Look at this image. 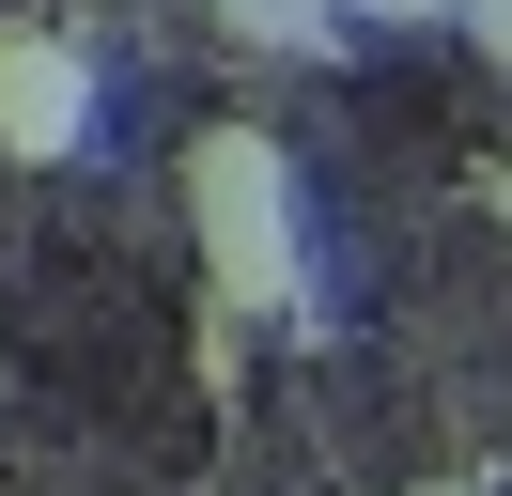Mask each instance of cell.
I'll list each match as a JSON object with an SVG mask.
<instances>
[{"label": "cell", "instance_id": "cell-5", "mask_svg": "<svg viewBox=\"0 0 512 496\" xmlns=\"http://www.w3.org/2000/svg\"><path fill=\"white\" fill-rule=\"evenodd\" d=\"M342 16H373V31H450V0H342Z\"/></svg>", "mask_w": 512, "mask_h": 496}, {"label": "cell", "instance_id": "cell-6", "mask_svg": "<svg viewBox=\"0 0 512 496\" xmlns=\"http://www.w3.org/2000/svg\"><path fill=\"white\" fill-rule=\"evenodd\" d=\"M481 217H497V248H512V155H497V171H481Z\"/></svg>", "mask_w": 512, "mask_h": 496}, {"label": "cell", "instance_id": "cell-2", "mask_svg": "<svg viewBox=\"0 0 512 496\" xmlns=\"http://www.w3.org/2000/svg\"><path fill=\"white\" fill-rule=\"evenodd\" d=\"M94 124H109V62L63 16H0V155L63 171V155H94Z\"/></svg>", "mask_w": 512, "mask_h": 496}, {"label": "cell", "instance_id": "cell-4", "mask_svg": "<svg viewBox=\"0 0 512 496\" xmlns=\"http://www.w3.org/2000/svg\"><path fill=\"white\" fill-rule=\"evenodd\" d=\"M450 31H466V47H481V62L512 78V0H450Z\"/></svg>", "mask_w": 512, "mask_h": 496}, {"label": "cell", "instance_id": "cell-1", "mask_svg": "<svg viewBox=\"0 0 512 496\" xmlns=\"http://www.w3.org/2000/svg\"><path fill=\"white\" fill-rule=\"evenodd\" d=\"M187 248H202V310H233V326L311 310V202H295L280 124H202L187 140Z\"/></svg>", "mask_w": 512, "mask_h": 496}, {"label": "cell", "instance_id": "cell-3", "mask_svg": "<svg viewBox=\"0 0 512 496\" xmlns=\"http://www.w3.org/2000/svg\"><path fill=\"white\" fill-rule=\"evenodd\" d=\"M218 31H249V47H280V62H311V47H342V0H218Z\"/></svg>", "mask_w": 512, "mask_h": 496}, {"label": "cell", "instance_id": "cell-7", "mask_svg": "<svg viewBox=\"0 0 512 496\" xmlns=\"http://www.w3.org/2000/svg\"><path fill=\"white\" fill-rule=\"evenodd\" d=\"M404 496H497V481H466V465H450V481H404Z\"/></svg>", "mask_w": 512, "mask_h": 496}]
</instances>
